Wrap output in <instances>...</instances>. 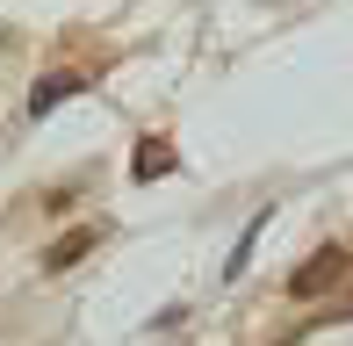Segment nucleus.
Masks as SVG:
<instances>
[{"label": "nucleus", "instance_id": "f257e3e1", "mask_svg": "<svg viewBox=\"0 0 353 346\" xmlns=\"http://www.w3.org/2000/svg\"><path fill=\"white\" fill-rule=\"evenodd\" d=\"M346 274H353V253H346V245H317L310 260H296V274H288V296H296V303H317V296L346 289Z\"/></svg>", "mask_w": 353, "mask_h": 346}, {"label": "nucleus", "instance_id": "f03ea898", "mask_svg": "<svg viewBox=\"0 0 353 346\" xmlns=\"http://www.w3.org/2000/svg\"><path fill=\"white\" fill-rule=\"evenodd\" d=\"M79 87H87V72H43L37 94H29V116H51V108L65 101V94H79Z\"/></svg>", "mask_w": 353, "mask_h": 346}, {"label": "nucleus", "instance_id": "7ed1b4c3", "mask_svg": "<svg viewBox=\"0 0 353 346\" xmlns=\"http://www.w3.org/2000/svg\"><path fill=\"white\" fill-rule=\"evenodd\" d=\"M166 173H173V145L166 137H144L137 145V181H166Z\"/></svg>", "mask_w": 353, "mask_h": 346}, {"label": "nucleus", "instance_id": "20e7f679", "mask_svg": "<svg viewBox=\"0 0 353 346\" xmlns=\"http://www.w3.org/2000/svg\"><path fill=\"white\" fill-rule=\"evenodd\" d=\"M87 253H94V231H65V238L43 253V267H51V274H65V267H72V260H87Z\"/></svg>", "mask_w": 353, "mask_h": 346}, {"label": "nucleus", "instance_id": "39448f33", "mask_svg": "<svg viewBox=\"0 0 353 346\" xmlns=\"http://www.w3.org/2000/svg\"><path fill=\"white\" fill-rule=\"evenodd\" d=\"M346 289H353V274H346Z\"/></svg>", "mask_w": 353, "mask_h": 346}]
</instances>
